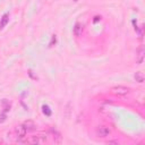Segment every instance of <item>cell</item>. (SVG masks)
Returning a JSON list of instances; mask_svg holds the SVG:
<instances>
[{"instance_id": "obj_13", "label": "cell", "mask_w": 145, "mask_h": 145, "mask_svg": "<svg viewBox=\"0 0 145 145\" xmlns=\"http://www.w3.org/2000/svg\"><path fill=\"white\" fill-rule=\"evenodd\" d=\"M75 1H77V0H75Z\"/></svg>"}, {"instance_id": "obj_5", "label": "cell", "mask_w": 145, "mask_h": 145, "mask_svg": "<svg viewBox=\"0 0 145 145\" xmlns=\"http://www.w3.org/2000/svg\"><path fill=\"white\" fill-rule=\"evenodd\" d=\"M144 53H145V50H144L143 46H140V48L138 49L137 56H136V61H137V63H143V61H144Z\"/></svg>"}, {"instance_id": "obj_8", "label": "cell", "mask_w": 145, "mask_h": 145, "mask_svg": "<svg viewBox=\"0 0 145 145\" xmlns=\"http://www.w3.org/2000/svg\"><path fill=\"white\" fill-rule=\"evenodd\" d=\"M144 78H145V76H144V72H143V71H137V72L135 74V79H136V82L143 83V82H144Z\"/></svg>"}, {"instance_id": "obj_10", "label": "cell", "mask_w": 145, "mask_h": 145, "mask_svg": "<svg viewBox=\"0 0 145 145\" xmlns=\"http://www.w3.org/2000/svg\"><path fill=\"white\" fill-rule=\"evenodd\" d=\"M7 22H8V15L6 14V15H3V17H2V22H1L0 26H1V27H3V26L7 24Z\"/></svg>"}, {"instance_id": "obj_4", "label": "cell", "mask_w": 145, "mask_h": 145, "mask_svg": "<svg viewBox=\"0 0 145 145\" xmlns=\"http://www.w3.org/2000/svg\"><path fill=\"white\" fill-rule=\"evenodd\" d=\"M23 126L25 127V129H26L27 131H33V130L36 129V125H35V122L32 121V120H26V121L23 123Z\"/></svg>"}, {"instance_id": "obj_6", "label": "cell", "mask_w": 145, "mask_h": 145, "mask_svg": "<svg viewBox=\"0 0 145 145\" xmlns=\"http://www.w3.org/2000/svg\"><path fill=\"white\" fill-rule=\"evenodd\" d=\"M26 143L36 145V144H41V143H43V142H42V139H41V137H40V135H39V136H32V137L27 138V139H26Z\"/></svg>"}, {"instance_id": "obj_7", "label": "cell", "mask_w": 145, "mask_h": 145, "mask_svg": "<svg viewBox=\"0 0 145 145\" xmlns=\"http://www.w3.org/2000/svg\"><path fill=\"white\" fill-rule=\"evenodd\" d=\"M82 33H83V25L80 23H76L75 24V27H74V34H75V36H79V35H82Z\"/></svg>"}, {"instance_id": "obj_3", "label": "cell", "mask_w": 145, "mask_h": 145, "mask_svg": "<svg viewBox=\"0 0 145 145\" xmlns=\"http://www.w3.org/2000/svg\"><path fill=\"white\" fill-rule=\"evenodd\" d=\"M111 91H112V93L116 94V95H126V94L129 92V89H128L126 86H121V85H118V86L112 87Z\"/></svg>"}, {"instance_id": "obj_11", "label": "cell", "mask_w": 145, "mask_h": 145, "mask_svg": "<svg viewBox=\"0 0 145 145\" xmlns=\"http://www.w3.org/2000/svg\"><path fill=\"white\" fill-rule=\"evenodd\" d=\"M43 111H44V113H46L48 116H50V114H51V111L49 110V106H46V105H44V106H43Z\"/></svg>"}, {"instance_id": "obj_9", "label": "cell", "mask_w": 145, "mask_h": 145, "mask_svg": "<svg viewBox=\"0 0 145 145\" xmlns=\"http://www.w3.org/2000/svg\"><path fill=\"white\" fill-rule=\"evenodd\" d=\"M53 140H54L56 143H60V142H61V136H60L59 133H56V131H54V134H53Z\"/></svg>"}, {"instance_id": "obj_2", "label": "cell", "mask_w": 145, "mask_h": 145, "mask_svg": "<svg viewBox=\"0 0 145 145\" xmlns=\"http://www.w3.org/2000/svg\"><path fill=\"white\" fill-rule=\"evenodd\" d=\"M110 133H111V130H110V128L106 127V126H100V127H97V129H96V135H97L99 137H101V138L108 137V136L110 135Z\"/></svg>"}, {"instance_id": "obj_12", "label": "cell", "mask_w": 145, "mask_h": 145, "mask_svg": "<svg viewBox=\"0 0 145 145\" xmlns=\"http://www.w3.org/2000/svg\"><path fill=\"white\" fill-rule=\"evenodd\" d=\"M108 144H117V145H118L119 143H118V140H109Z\"/></svg>"}, {"instance_id": "obj_1", "label": "cell", "mask_w": 145, "mask_h": 145, "mask_svg": "<svg viewBox=\"0 0 145 145\" xmlns=\"http://www.w3.org/2000/svg\"><path fill=\"white\" fill-rule=\"evenodd\" d=\"M15 133H16V136H17V140H18L19 143H26V139H23V138H25L27 130L25 129V127H24L23 125L17 126V127L15 128Z\"/></svg>"}]
</instances>
